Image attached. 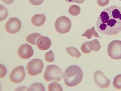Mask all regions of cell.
Instances as JSON below:
<instances>
[{
	"label": "cell",
	"instance_id": "52a82bcc",
	"mask_svg": "<svg viewBox=\"0 0 121 91\" xmlns=\"http://www.w3.org/2000/svg\"><path fill=\"white\" fill-rule=\"evenodd\" d=\"M25 70L22 65L17 66L9 74V80L12 82L18 84L21 82L25 78Z\"/></svg>",
	"mask_w": 121,
	"mask_h": 91
},
{
	"label": "cell",
	"instance_id": "83f0119b",
	"mask_svg": "<svg viewBox=\"0 0 121 91\" xmlns=\"http://www.w3.org/2000/svg\"><path fill=\"white\" fill-rule=\"evenodd\" d=\"M119 1H121V0H119Z\"/></svg>",
	"mask_w": 121,
	"mask_h": 91
},
{
	"label": "cell",
	"instance_id": "7a4b0ae2",
	"mask_svg": "<svg viewBox=\"0 0 121 91\" xmlns=\"http://www.w3.org/2000/svg\"><path fill=\"white\" fill-rule=\"evenodd\" d=\"M83 71L78 65H71L65 69L63 74L64 82L69 87H73L82 82Z\"/></svg>",
	"mask_w": 121,
	"mask_h": 91
},
{
	"label": "cell",
	"instance_id": "4fadbf2b",
	"mask_svg": "<svg viewBox=\"0 0 121 91\" xmlns=\"http://www.w3.org/2000/svg\"><path fill=\"white\" fill-rule=\"evenodd\" d=\"M45 21H46V16L44 14H35L31 19L32 24L35 26H40L43 25Z\"/></svg>",
	"mask_w": 121,
	"mask_h": 91
},
{
	"label": "cell",
	"instance_id": "2e32d148",
	"mask_svg": "<svg viewBox=\"0 0 121 91\" xmlns=\"http://www.w3.org/2000/svg\"><path fill=\"white\" fill-rule=\"evenodd\" d=\"M40 36H42V35H40V34H39V33H36V32L32 33V34H30V35H29L28 36H26V42L32 44V45H35V44L36 43L37 39H39Z\"/></svg>",
	"mask_w": 121,
	"mask_h": 91
},
{
	"label": "cell",
	"instance_id": "d4e9b609",
	"mask_svg": "<svg viewBox=\"0 0 121 91\" xmlns=\"http://www.w3.org/2000/svg\"><path fill=\"white\" fill-rule=\"evenodd\" d=\"M0 67H1V78H2L5 76V74L7 73V70L4 65H3L2 64L0 65Z\"/></svg>",
	"mask_w": 121,
	"mask_h": 91
},
{
	"label": "cell",
	"instance_id": "30bf717a",
	"mask_svg": "<svg viewBox=\"0 0 121 91\" xmlns=\"http://www.w3.org/2000/svg\"><path fill=\"white\" fill-rule=\"evenodd\" d=\"M5 30L9 34H15L21 28V22L17 18H10L5 26Z\"/></svg>",
	"mask_w": 121,
	"mask_h": 91
},
{
	"label": "cell",
	"instance_id": "ba28073f",
	"mask_svg": "<svg viewBox=\"0 0 121 91\" xmlns=\"http://www.w3.org/2000/svg\"><path fill=\"white\" fill-rule=\"evenodd\" d=\"M94 80L95 84L101 88H107L110 84V80L106 78L100 70H97L94 73Z\"/></svg>",
	"mask_w": 121,
	"mask_h": 91
},
{
	"label": "cell",
	"instance_id": "277c9868",
	"mask_svg": "<svg viewBox=\"0 0 121 91\" xmlns=\"http://www.w3.org/2000/svg\"><path fill=\"white\" fill-rule=\"evenodd\" d=\"M71 22L69 18L65 16L59 17L55 22V28L60 34H66L71 30Z\"/></svg>",
	"mask_w": 121,
	"mask_h": 91
},
{
	"label": "cell",
	"instance_id": "603a6c76",
	"mask_svg": "<svg viewBox=\"0 0 121 91\" xmlns=\"http://www.w3.org/2000/svg\"><path fill=\"white\" fill-rule=\"evenodd\" d=\"M110 0H97L98 4L101 7H104L109 4Z\"/></svg>",
	"mask_w": 121,
	"mask_h": 91
},
{
	"label": "cell",
	"instance_id": "ac0fdd59",
	"mask_svg": "<svg viewBox=\"0 0 121 91\" xmlns=\"http://www.w3.org/2000/svg\"><path fill=\"white\" fill-rule=\"evenodd\" d=\"M27 91H44L45 88L43 84L40 83H34L30 86L28 88H27Z\"/></svg>",
	"mask_w": 121,
	"mask_h": 91
},
{
	"label": "cell",
	"instance_id": "3957f363",
	"mask_svg": "<svg viewBox=\"0 0 121 91\" xmlns=\"http://www.w3.org/2000/svg\"><path fill=\"white\" fill-rule=\"evenodd\" d=\"M63 72L56 65H48L44 71L43 78L45 81H60L63 78Z\"/></svg>",
	"mask_w": 121,
	"mask_h": 91
},
{
	"label": "cell",
	"instance_id": "e0dca14e",
	"mask_svg": "<svg viewBox=\"0 0 121 91\" xmlns=\"http://www.w3.org/2000/svg\"><path fill=\"white\" fill-rule=\"evenodd\" d=\"M81 9L79 5H72L68 9V12L70 15L73 16H77L80 14Z\"/></svg>",
	"mask_w": 121,
	"mask_h": 91
},
{
	"label": "cell",
	"instance_id": "ffe728a7",
	"mask_svg": "<svg viewBox=\"0 0 121 91\" xmlns=\"http://www.w3.org/2000/svg\"><path fill=\"white\" fill-rule=\"evenodd\" d=\"M113 86L118 90L121 89V74L116 76L113 80Z\"/></svg>",
	"mask_w": 121,
	"mask_h": 91
},
{
	"label": "cell",
	"instance_id": "6da1fadb",
	"mask_svg": "<svg viewBox=\"0 0 121 91\" xmlns=\"http://www.w3.org/2000/svg\"><path fill=\"white\" fill-rule=\"evenodd\" d=\"M96 28L102 35H114L121 32V7L112 5L104 9L97 20Z\"/></svg>",
	"mask_w": 121,
	"mask_h": 91
},
{
	"label": "cell",
	"instance_id": "cb8c5ba5",
	"mask_svg": "<svg viewBox=\"0 0 121 91\" xmlns=\"http://www.w3.org/2000/svg\"><path fill=\"white\" fill-rule=\"evenodd\" d=\"M28 1L33 5H39L44 1V0H28Z\"/></svg>",
	"mask_w": 121,
	"mask_h": 91
},
{
	"label": "cell",
	"instance_id": "5bb4252c",
	"mask_svg": "<svg viewBox=\"0 0 121 91\" xmlns=\"http://www.w3.org/2000/svg\"><path fill=\"white\" fill-rule=\"evenodd\" d=\"M83 37H86L87 39H91L92 36H94V37H96V38H98L99 37V35L98 33L96 32L95 30V27H91V28H89V29H87L85 32L82 34V35Z\"/></svg>",
	"mask_w": 121,
	"mask_h": 91
},
{
	"label": "cell",
	"instance_id": "8992f818",
	"mask_svg": "<svg viewBox=\"0 0 121 91\" xmlns=\"http://www.w3.org/2000/svg\"><path fill=\"white\" fill-rule=\"evenodd\" d=\"M107 52L111 59L115 60L121 59V41L114 40L109 43Z\"/></svg>",
	"mask_w": 121,
	"mask_h": 91
},
{
	"label": "cell",
	"instance_id": "484cf974",
	"mask_svg": "<svg viewBox=\"0 0 121 91\" xmlns=\"http://www.w3.org/2000/svg\"><path fill=\"white\" fill-rule=\"evenodd\" d=\"M67 3H78V4H83L85 0H65Z\"/></svg>",
	"mask_w": 121,
	"mask_h": 91
},
{
	"label": "cell",
	"instance_id": "7402d4cb",
	"mask_svg": "<svg viewBox=\"0 0 121 91\" xmlns=\"http://www.w3.org/2000/svg\"><path fill=\"white\" fill-rule=\"evenodd\" d=\"M0 8H1V10H0V20L2 21V20H5L6 17L8 16V12L7 9L5 8L4 6H3L2 5H0Z\"/></svg>",
	"mask_w": 121,
	"mask_h": 91
},
{
	"label": "cell",
	"instance_id": "9c48e42d",
	"mask_svg": "<svg viewBox=\"0 0 121 91\" xmlns=\"http://www.w3.org/2000/svg\"><path fill=\"white\" fill-rule=\"evenodd\" d=\"M101 49V45L98 39H94L91 41H87L81 46V50L83 53L87 54L91 51H99Z\"/></svg>",
	"mask_w": 121,
	"mask_h": 91
},
{
	"label": "cell",
	"instance_id": "d6986e66",
	"mask_svg": "<svg viewBox=\"0 0 121 91\" xmlns=\"http://www.w3.org/2000/svg\"><path fill=\"white\" fill-rule=\"evenodd\" d=\"M48 91H62L63 88L61 87L60 84L56 81L53 82L51 84H50L48 86Z\"/></svg>",
	"mask_w": 121,
	"mask_h": 91
},
{
	"label": "cell",
	"instance_id": "44dd1931",
	"mask_svg": "<svg viewBox=\"0 0 121 91\" xmlns=\"http://www.w3.org/2000/svg\"><path fill=\"white\" fill-rule=\"evenodd\" d=\"M44 58H45V60L48 63H51L53 62L55 60V55H54V53L52 50H50L49 51H48L45 53L44 55Z\"/></svg>",
	"mask_w": 121,
	"mask_h": 91
},
{
	"label": "cell",
	"instance_id": "4316f807",
	"mask_svg": "<svg viewBox=\"0 0 121 91\" xmlns=\"http://www.w3.org/2000/svg\"><path fill=\"white\" fill-rule=\"evenodd\" d=\"M3 2H4L5 4H11L12 3H13L14 0H1Z\"/></svg>",
	"mask_w": 121,
	"mask_h": 91
},
{
	"label": "cell",
	"instance_id": "9a60e30c",
	"mask_svg": "<svg viewBox=\"0 0 121 91\" xmlns=\"http://www.w3.org/2000/svg\"><path fill=\"white\" fill-rule=\"evenodd\" d=\"M65 49L70 56L75 57V58H79L81 57V53L79 51V50L77 48L74 47H66Z\"/></svg>",
	"mask_w": 121,
	"mask_h": 91
},
{
	"label": "cell",
	"instance_id": "5b68a950",
	"mask_svg": "<svg viewBox=\"0 0 121 91\" xmlns=\"http://www.w3.org/2000/svg\"><path fill=\"white\" fill-rule=\"evenodd\" d=\"M44 68L43 61L40 59H33L30 60L26 65V70L30 76H35L42 72Z\"/></svg>",
	"mask_w": 121,
	"mask_h": 91
},
{
	"label": "cell",
	"instance_id": "7c38bea8",
	"mask_svg": "<svg viewBox=\"0 0 121 91\" xmlns=\"http://www.w3.org/2000/svg\"><path fill=\"white\" fill-rule=\"evenodd\" d=\"M51 41L47 36H40L36 41V47L41 51H46L51 46Z\"/></svg>",
	"mask_w": 121,
	"mask_h": 91
},
{
	"label": "cell",
	"instance_id": "8fae6325",
	"mask_svg": "<svg viewBox=\"0 0 121 91\" xmlns=\"http://www.w3.org/2000/svg\"><path fill=\"white\" fill-rule=\"evenodd\" d=\"M33 54V48L28 44H22L18 48L17 55L21 59H28L32 56Z\"/></svg>",
	"mask_w": 121,
	"mask_h": 91
}]
</instances>
